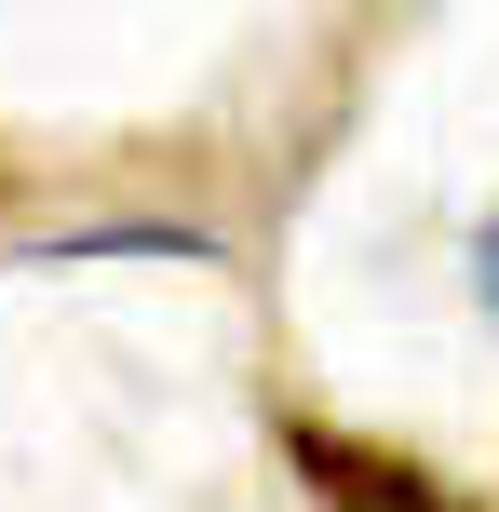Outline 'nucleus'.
I'll return each instance as SVG.
<instances>
[{
    "label": "nucleus",
    "mask_w": 499,
    "mask_h": 512,
    "mask_svg": "<svg viewBox=\"0 0 499 512\" xmlns=\"http://www.w3.org/2000/svg\"><path fill=\"white\" fill-rule=\"evenodd\" d=\"M284 459H297V472L324 486V512H446V499H432V472L378 459V445L324 432V418H297V432H284Z\"/></svg>",
    "instance_id": "obj_1"
},
{
    "label": "nucleus",
    "mask_w": 499,
    "mask_h": 512,
    "mask_svg": "<svg viewBox=\"0 0 499 512\" xmlns=\"http://www.w3.org/2000/svg\"><path fill=\"white\" fill-rule=\"evenodd\" d=\"M473 283H486V310H499V216H486V243H473Z\"/></svg>",
    "instance_id": "obj_2"
}]
</instances>
